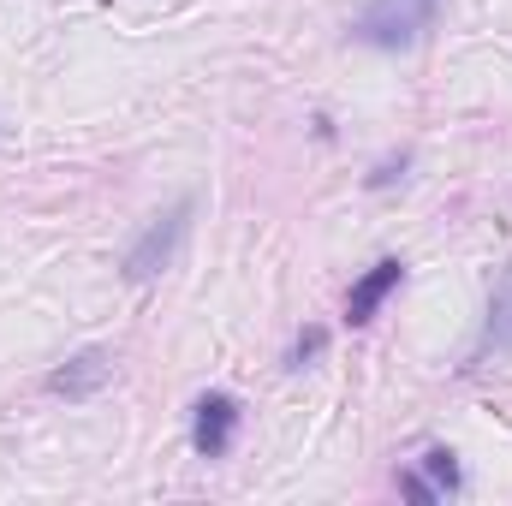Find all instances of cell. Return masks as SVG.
<instances>
[{
  "label": "cell",
  "instance_id": "1",
  "mask_svg": "<svg viewBox=\"0 0 512 506\" xmlns=\"http://www.w3.org/2000/svg\"><path fill=\"white\" fill-rule=\"evenodd\" d=\"M441 18V0H370L352 24V36L364 48H382V54H399L411 42H423Z\"/></svg>",
  "mask_w": 512,
  "mask_h": 506
},
{
  "label": "cell",
  "instance_id": "2",
  "mask_svg": "<svg viewBox=\"0 0 512 506\" xmlns=\"http://www.w3.org/2000/svg\"><path fill=\"white\" fill-rule=\"evenodd\" d=\"M185 233H191V197H179L167 215H155V221L143 227V239L126 251V280H155V274L179 256Z\"/></svg>",
  "mask_w": 512,
  "mask_h": 506
},
{
  "label": "cell",
  "instance_id": "3",
  "mask_svg": "<svg viewBox=\"0 0 512 506\" xmlns=\"http://www.w3.org/2000/svg\"><path fill=\"white\" fill-rule=\"evenodd\" d=\"M239 435V399L233 393H203L197 399V417H191V447L203 459H221Z\"/></svg>",
  "mask_w": 512,
  "mask_h": 506
},
{
  "label": "cell",
  "instance_id": "4",
  "mask_svg": "<svg viewBox=\"0 0 512 506\" xmlns=\"http://www.w3.org/2000/svg\"><path fill=\"white\" fill-rule=\"evenodd\" d=\"M108 381H114V352L84 346L78 358H66V364L48 376V393H54V399H96Z\"/></svg>",
  "mask_w": 512,
  "mask_h": 506
},
{
  "label": "cell",
  "instance_id": "5",
  "mask_svg": "<svg viewBox=\"0 0 512 506\" xmlns=\"http://www.w3.org/2000/svg\"><path fill=\"white\" fill-rule=\"evenodd\" d=\"M399 280H405V262H399V256H382L370 274H358V280H352V292H346V322H352V328L376 322V310L399 292Z\"/></svg>",
  "mask_w": 512,
  "mask_h": 506
},
{
  "label": "cell",
  "instance_id": "6",
  "mask_svg": "<svg viewBox=\"0 0 512 506\" xmlns=\"http://www.w3.org/2000/svg\"><path fill=\"white\" fill-rule=\"evenodd\" d=\"M495 352H512V262L495 274V292H489V334H483Z\"/></svg>",
  "mask_w": 512,
  "mask_h": 506
},
{
  "label": "cell",
  "instance_id": "7",
  "mask_svg": "<svg viewBox=\"0 0 512 506\" xmlns=\"http://www.w3.org/2000/svg\"><path fill=\"white\" fill-rule=\"evenodd\" d=\"M423 477H429V483H435V489H441V495H453V489H459V483H465V477H459V465H453V453H447V447H429V453H423Z\"/></svg>",
  "mask_w": 512,
  "mask_h": 506
},
{
  "label": "cell",
  "instance_id": "8",
  "mask_svg": "<svg viewBox=\"0 0 512 506\" xmlns=\"http://www.w3.org/2000/svg\"><path fill=\"white\" fill-rule=\"evenodd\" d=\"M322 352H328V328H304V334L292 340V370H310Z\"/></svg>",
  "mask_w": 512,
  "mask_h": 506
},
{
  "label": "cell",
  "instance_id": "9",
  "mask_svg": "<svg viewBox=\"0 0 512 506\" xmlns=\"http://www.w3.org/2000/svg\"><path fill=\"white\" fill-rule=\"evenodd\" d=\"M399 489H405V495H411V501H441V489H435V483H429V477H423V471H399Z\"/></svg>",
  "mask_w": 512,
  "mask_h": 506
}]
</instances>
